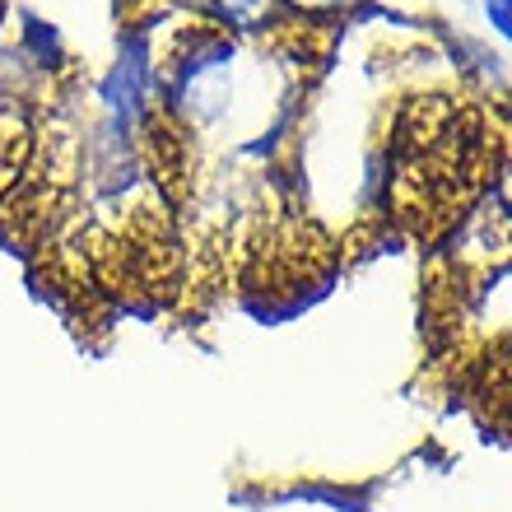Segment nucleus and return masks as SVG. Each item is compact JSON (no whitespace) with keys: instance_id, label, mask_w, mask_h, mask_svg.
<instances>
[{"instance_id":"obj_3","label":"nucleus","mask_w":512,"mask_h":512,"mask_svg":"<svg viewBox=\"0 0 512 512\" xmlns=\"http://www.w3.org/2000/svg\"><path fill=\"white\" fill-rule=\"evenodd\" d=\"M289 5H303V10H322V5H336V0H289Z\"/></svg>"},{"instance_id":"obj_1","label":"nucleus","mask_w":512,"mask_h":512,"mask_svg":"<svg viewBox=\"0 0 512 512\" xmlns=\"http://www.w3.org/2000/svg\"><path fill=\"white\" fill-rule=\"evenodd\" d=\"M485 14H489V24L512 42V0H485Z\"/></svg>"},{"instance_id":"obj_2","label":"nucleus","mask_w":512,"mask_h":512,"mask_svg":"<svg viewBox=\"0 0 512 512\" xmlns=\"http://www.w3.org/2000/svg\"><path fill=\"white\" fill-rule=\"evenodd\" d=\"M499 396L512 405V364H508V373H503V382H499Z\"/></svg>"}]
</instances>
